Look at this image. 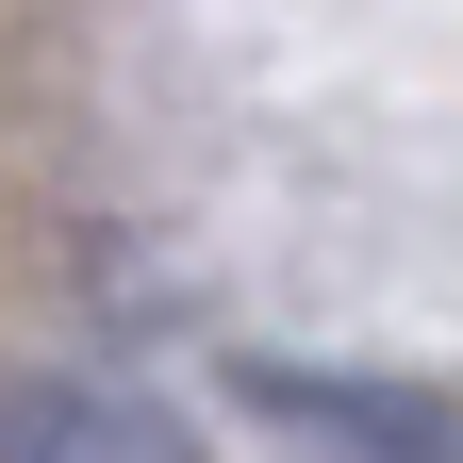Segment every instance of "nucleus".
<instances>
[{
	"label": "nucleus",
	"instance_id": "f257e3e1",
	"mask_svg": "<svg viewBox=\"0 0 463 463\" xmlns=\"http://www.w3.org/2000/svg\"><path fill=\"white\" fill-rule=\"evenodd\" d=\"M0 463H215V430L133 397V381L33 364V381H0Z\"/></svg>",
	"mask_w": 463,
	"mask_h": 463
},
{
	"label": "nucleus",
	"instance_id": "f03ea898",
	"mask_svg": "<svg viewBox=\"0 0 463 463\" xmlns=\"http://www.w3.org/2000/svg\"><path fill=\"white\" fill-rule=\"evenodd\" d=\"M281 430H315L347 463H463L430 414H397V397H347V381H281Z\"/></svg>",
	"mask_w": 463,
	"mask_h": 463
}]
</instances>
